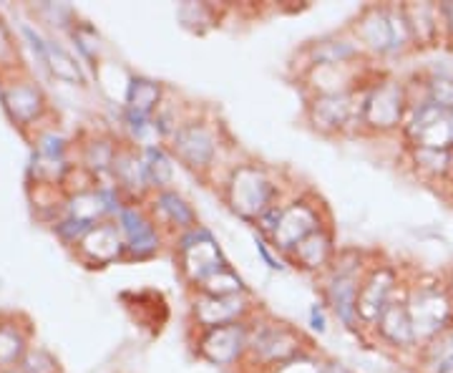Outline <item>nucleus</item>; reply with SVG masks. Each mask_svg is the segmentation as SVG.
Returning <instances> with one entry per match:
<instances>
[{"mask_svg":"<svg viewBox=\"0 0 453 373\" xmlns=\"http://www.w3.org/2000/svg\"><path fill=\"white\" fill-rule=\"evenodd\" d=\"M204 295H242L244 285L240 277L234 276L229 268L222 270V273H217L214 277H210L204 285H199Z\"/></svg>","mask_w":453,"mask_h":373,"instance_id":"obj_25","label":"nucleus"},{"mask_svg":"<svg viewBox=\"0 0 453 373\" xmlns=\"http://www.w3.org/2000/svg\"><path fill=\"white\" fill-rule=\"evenodd\" d=\"M405 306L413 321L418 343L434 341L443 330L453 328V298L441 283H421L405 292Z\"/></svg>","mask_w":453,"mask_h":373,"instance_id":"obj_1","label":"nucleus"},{"mask_svg":"<svg viewBox=\"0 0 453 373\" xmlns=\"http://www.w3.org/2000/svg\"><path fill=\"white\" fill-rule=\"evenodd\" d=\"M277 187L259 167L242 164L226 182V202L244 220H259L275 207Z\"/></svg>","mask_w":453,"mask_h":373,"instance_id":"obj_2","label":"nucleus"},{"mask_svg":"<svg viewBox=\"0 0 453 373\" xmlns=\"http://www.w3.org/2000/svg\"><path fill=\"white\" fill-rule=\"evenodd\" d=\"M320 229V214L318 207L310 205L305 199L300 202H292L290 207L280 212V220H277L275 232L270 235V240L275 245L277 250L282 253H292L303 240H308L312 232Z\"/></svg>","mask_w":453,"mask_h":373,"instance_id":"obj_9","label":"nucleus"},{"mask_svg":"<svg viewBox=\"0 0 453 373\" xmlns=\"http://www.w3.org/2000/svg\"><path fill=\"white\" fill-rule=\"evenodd\" d=\"M357 291H360L357 262L356 265H335L333 276L325 285V295H327V303L338 313L340 321L348 328H356L357 323Z\"/></svg>","mask_w":453,"mask_h":373,"instance_id":"obj_11","label":"nucleus"},{"mask_svg":"<svg viewBox=\"0 0 453 373\" xmlns=\"http://www.w3.org/2000/svg\"><path fill=\"white\" fill-rule=\"evenodd\" d=\"M292 258L297 260V265L305 268V270H323L325 265L333 260V237H330V232H325V229L312 232L308 240H303L292 250Z\"/></svg>","mask_w":453,"mask_h":373,"instance_id":"obj_18","label":"nucleus"},{"mask_svg":"<svg viewBox=\"0 0 453 373\" xmlns=\"http://www.w3.org/2000/svg\"><path fill=\"white\" fill-rule=\"evenodd\" d=\"M405 139L413 149H453L451 112L441 109L436 104L426 101L411 104V112L403 124Z\"/></svg>","mask_w":453,"mask_h":373,"instance_id":"obj_5","label":"nucleus"},{"mask_svg":"<svg viewBox=\"0 0 453 373\" xmlns=\"http://www.w3.org/2000/svg\"><path fill=\"white\" fill-rule=\"evenodd\" d=\"M174 152L192 169H207L217 154V139L204 124H184L174 131Z\"/></svg>","mask_w":453,"mask_h":373,"instance_id":"obj_12","label":"nucleus"},{"mask_svg":"<svg viewBox=\"0 0 453 373\" xmlns=\"http://www.w3.org/2000/svg\"><path fill=\"white\" fill-rule=\"evenodd\" d=\"M356 53V49L350 46V43H345V41H338V43H323L320 49L315 51V61L318 64H345L350 56Z\"/></svg>","mask_w":453,"mask_h":373,"instance_id":"obj_26","label":"nucleus"},{"mask_svg":"<svg viewBox=\"0 0 453 373\" xmlns=\"http://www.w3.org/2000/svg\"><path fill=\"white\" fill-rule=\"evenodd\" d=\"M357 35L375 53H401L413 43L403 8H371L360 18Z\"/></svg>","mask_w":453,"mask_h":373,"instance_id":"obj_3","label":"nucleus"},{"mask_svg":"<svg viewBox=\"0 0 453 373\" xmlns=\"http://www.w3.org/2000/svg\"><path fill=\"white\" fill-rule=\"evenodd\" d=\"M247 303L242 295H202L195 303V318L202 328H222V325L242 323Z\"/></svg>","mask_w":453,"mask_h":373,"instance_id":"obj_13","label":"nucleus"},{"mask_svg":"<svg viewBox=\"0 0 453 373\" xmlns=\"http://www.w3.org/2000/svg\"><path fill=\"white\" fill-rule=\"evenodd\" d=\"M403 13L411 35H413V43L416 46H434L441 35V28H443L438 5H431V3L403 5Z\"/></svg>","mask_w":453,"mask_h":373,"instance_id":"obj_15","label":"nucleus"},{"mask_svg":"<svg viewBox=\"0 0 453 373\" xmlns=\"http://www.w3.org/2000/svg\"><path fill=\"white\" fill-rule=\"evenodd\" d=\"M247 346H250V328L244 323H232L210 328L199 341V354L214 366H232L242 358Z\"/></svg>","mask_w":453,"mask_h":373,"instance_id":"obj_10","label":"nucleus"},{"mask_svg":"<svg viewBox=\"0 0 453 373\" xmlns=\"http://www.w3.org/2000/svg\"><path fill=\"white\" fill-rule=\"evenodd\" d=\"M310 321H312V328L318 330V333H325V315H323V308L320 306H312V310H310Z\"/></svg>","mask_w":453,"mask_h":373,"instance_id":"obj_28","label":"nucleus"},{"mask_svg":"<svg viewBox=\"0 0 453 373\" xmlns=\"http://www.w3.org/2000/svg\"><path fill=\"white\" fill-rule=\"evenodd\" d=\"M353 116V98L348 94H325L312 104V121L320 129H342Z\"/></svg>","mask_w":453,"mask_h":373,"instance_id":"obj_17","label":"nucleus"},{"mask_svg":"<svg viewBox=\"0 0 453 373\" xmlns=\"http://www.w3.org/2000/svg\"><path fill=\"white\" fill-rule=\"evenodd\" d=\"M449 179H451V184H453V167H451V177H449Z\"/></svg>","mask_w":453,"mask_h":373,"instance_id":"obj_32","label":"nucleus"},{"mask_svg":"<svg viewBox=\"0 0 453 373\" xmlns=\"http://www.w3.org/2000/svg\"><path fill=\"white\" fill-rule=\"evenodd\" d=\"M451 134H453V109H451Z\"/></svg>","mask_w":453,"mask_h":373,"instance_id":"obj_31","label":"nucleus"},{"mask_svg":"<svg viewBox=\"0 0 453 373\" xmlns=\"http://www.w3.org/2000/svg\"><path fill=\"white\" fill-rule=\"evenodd\" d=\"M426 101L436 104L441 109L451 112L453 109V76L449 74H434L426 82Z\"/></svg>","mask_w":453,"mask_h":373,"instance_id":"obj_23","label":"nucleus"},{"mask_svg":"<svg viewBox=\"0 0 453 373\" xmlns=\"http://www.w3.org/2000/svg\"><path fill=\"white\" fill-rule=\"evenodd\" d=\"M247 351H252V356L262 363L280 369L282 363L300 356V333L285 323H259L250 330Z\"/></svg>","mask_w":453,"mask_h":373,"instance_id":"obj_7","label":"nucleus"},{"mask_svg":"<svg viewBox=\"0 0 453 373\" xmlns=\"http://www.w3.org/2000/svg\"><path fill=\"white\" fill-rule=\"evenodd\" d=\"M446 373H453V369H451V371H446Z\"/></svg>","mask_w":453,"mask_h":373,"instance_id":"obj_33","label":"nucleus"},{"mask_svg":"<svg viewBox=\"0 0 453 373\" xmlns=\"http://www.w3.org/2000/svg\"><path fill=\"white\" fill-rule=\"evenodd\" d=\"M411 112L403 83L380 82L360 101V121L372 131H393L403 127Z\"/></svg>","mask_w":453,"mask_h":373,"instance_id":"obj_4","label":"nucleus"},{"mask_svg":"<svg viewBox=\"0 0 453 373\" xmlns=\"http://www.w3.org/2000/svg\"><path fill=\"white\" fill-rule=\"evenodd\" d=\"M144 162L146 169H149L151 184H157V187L169 184V179H172V159L166 157V152H164L162 146H149Z\"/></svg>","mask_w":453,"mask_h":373,"instance_id":"obj_24","label":"nucleus"},{"mask_svg":"<svg viewBox=\"0 0 453 373\" xmlns=\"http://www.w3.org/2000/svg\"><path fill=\"white\" fill-rule=\"evenodd\" d=\"M421 366L426 373H446L453 369V328L443 330L434 341L423 343Z\"/></svg>","mask_w":453,"mask_h":373,"instance_id":"obj_20","label":"nucleus"},{"mask_svg":"<svg viewBox=\"0 0 453 373\" xmlns=\"http://www.w3.org/2000/svg\"><path fill=\"white\" fill-rule=\"evenodd\" d=\"M323 371V363H318V361H312L308 356H297L288 361V363H282L277 373H320Z\"/></svg>","mask_w":453,"mask_h":373,"instance_id":"obj_27","label":"nucleus"},{"mask_svg":"<svg viewBox=\"0 0 453 373\" xmlns=\"http://www.w3.org/2000/svg\"><path fill=\"white\" fill-rule=\"evenodd\" d=\"M395 291H398V273L383 265L375 268L371 276L360 283L357 291V321L363 323H378L380 315L386 313L390 303L395 300Z\"/></svg>","mask_w":453,"mask_h":373,"instance_id":"obj_8","label":"nucleus"},{"mask_svg":"<svg viewBox=\"0 0 453 373\" xmlns=\"http://www.w3.org/2000/svg\"><path fill=\"white\" fill-rule=\"evenodd\" d=\"M121 225L127 232V240H129V250L136 258H149L159 250V232L142 212H121Z\"/></svg>","mask_w":453,"mask_h":373,"instance_id":"obj_16","label":"nucleus"},{"mask_svg":"<svg viewBox=\"0 0 453 373\" xmlns=\"http://www.w3.org/2000/svg\"><path fill=\"white\" fill-rule=\"evenodd\" d=\"M380 338L395 348H413L418 346V338H416V330H413V321H411V313H408V306H405V295L403 298H395L390 303L386 313L380 315V321L375 323Z\"/></svg>","mask_w":453,"mask_h":373,"instance_id":"obj_14","label":"nucleus"},{"mask_svg":"<svg viewBox=\"0 0 453 373\" xmlns=\"http://www.w3.org/2000/svg\"><path fill=\"white\" fill-rule=\"evenodd\" d=\"M157 214L162 217L166 225H172V228L177 229H195L199 228L196 225V214L195 210L187 205V199L184 197H179L177 192H169V190H162L159 195H157Z\"/></svg>","mask_w":453,"mask_h":373,"instance_id":"obj_19","label":"nucleus"},{"mask_svg":"<svg viewBox=\"0 0 453 373\" xmlns=\"http://www.w3.org/2000/svg\"><path fill=\"white\" fill-rule=\"evenodd\" d=\"M416 172L428 179H446L451 177L453 167V149H426L418 146L411 152Z\"/></svg>","mask_w":453,"mask_h":373,"instance_id":"obj_21","label":"nucleus"},{"mask_svg":"<svg viewBox=\"0 0 453 373\" xmlns=\"http://www.w3.org/2000/svg\"><path fill=\"white\" fill-rule=\"evenodd\" d=\"M162 98V86L151 79H134L129 86V109L131 114L149 116L154 112V106Z\"/></svg>","mask_w":453,"mask_h":373,"instance_id":"obj_22","label":"nucleus"},{"mask_svg":"<svg viewBox=\"0 0 453 373\" xmlns=\"http://www.w3.org/2000/svg\"><path fill=\"white\" fill-rule=\"evenodd\" d=\"M320 373H350L345 366H340V363H323V371Z\"/></svg>","mask_w":453,"mask_h":373,"instance_id":"obj_29","label":"nucleus"},{"mask_svg":"<svg viewBox=\"0 0 453 373\" xmlns=\"http://www.w3.org/2000/svg\"><path fill=\"white\" fill-rule=\"evenodd\" d=\"M179 250H181V268H184V276L189 277L196 285H204L210 277H214L217 273L226 270V262L219 253V247L214 243L207 229L195 228L189 232H184L181 243H179Z\"/></svg>","mask_w":453,"mask_h":373,"instance_id":"obj_6","label":"nucleus"},{"mask_svg":"<svg viewBox=\"0 0 453 373\" xmlns=\"http://www.w3.org/2000/svg\"><path fill=\"white\" fill-rule=\"evenodd\" d=\"M446 288H449V292H451V298H453V277L449 280V285H446Z\"/></svg>","mask_w":453,"mask_h":373,"instance_id":"obj_30","label":"nucleus"}]
</instances>
